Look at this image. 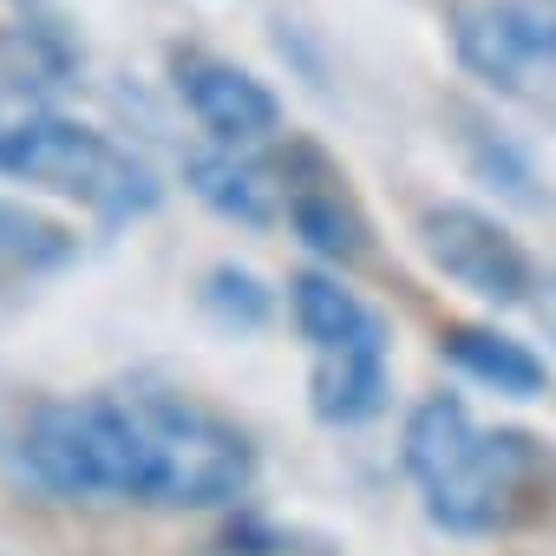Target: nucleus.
<instances>
[{"mask_svg":"<svg viewBox=\"0 0 556 556\" xmlns=\"http://www.w3.org/2000/svg\"><path fill=\"white\" fill-rule=\"evenodd\" d=\"M14 471L53 504L229 510L255 484V445L203 400L131 380L34 400L14 426Z\"/></svg>","mask_w":556,"mask_h":556,"instance_id":"1","label":"nucleus"},{"mask_svg":"<svg viewBox=\"0 0 556 556\" xmlns=\"http://www.w3.org/2000/svg\"><path fill=\"white\" fill-rule=\"evenodd\" d=\"M400 465L445 536H517L556 504V452L530 426H478L458 393H426L406 413Z\"/></svg>","mask_w":556,"mask_h":556,"instance_id":"2","label":"nucleus"},{"mask_svg":"<svg viewBox=\"0 0 556 556\" xmlns=\"http://www.w3.org/2000/svg\"><path fill=\"white\" fill-rule=\"evenodd\" d=\"M0 177L79 203L99 229H125L164 203V184L144 157L60 112L40 86L0 79Z\"/></svg>","mask_w":556,"mask_h":556,"instance_id":"3","label":"nucleus"},{"mask_svg":"<svg viewBox=\"0 0 556 556\" xmlns=\"http://www.w3.org/2000/svg\"><path fill=\"white\" fill-rule=\"evenodd\" d=\"M452 53L484 92L556 118V0H465Z\"/></svg>","mask_w":556,"mask_h":556,"instance_id":"4","label":"nucleus"},{"mask_svg":"<svg viewBox=\"0 0 556 556\" xmlns=\"http://www.w3.org/2000/svg\"><path fill=\"white\" fill-rule=\"evenodd\" d=\"M419 249L452 289H465L484 308H523L536 289L530 249L478 203H426L419 210Z\"/></svg>","mask_w":556,"mask_h":556,"instance_id":"5","label":"nucleus"},{"mask_svg":"<svg viewBox=\"0 0 556 556\" xmlns=\"http://www.w3.org/2000/svg\"><path fill=\"white\" fill-rule=\"evenodd\" d=\"M275 164H282V223L295 229V242L328 268H361L374 255V223L354 203L348 177L315 144L275 151Z\"/></svg>","mask_w":556,"mask_h":556,"instance_id":"6","label":"nucleus"},{"mask_svg":"<svg viewBox=\"0 0 556 556\" xmlns=\"http://www.w3.org/2000/svg\"><path fill=\"white\" fill-rule=\"evenodd\" d=\"M170 92L184 99V112L203 125L210 144L229 151H262L282 131V99H275L249 66L203 53V47H177L170 53Z\"/></svg>","mask_w":556,"mask_h":556,"instance_id":"7","label":"nucleus"},{"mask_svg":"<svg viewBox=\"0 0 556 556\" xmlns=\"http://www.w3.org/2000/svg\"><path fill=\"white\" fill-rule=\"evenodd\" d=\"M393 400V334L387 321L348 348H321L308 354V413L328 426V432H354V426H374Z\"/></svg>","mask_w":556,"mask_h":556,"instance_id":"8","label":"nucleus"},{"mask_svg":"<svg viewBox=\"0 0 556 556\" xmlns=\"http://www.w3.org/2000/svg\"><path fill=\"white\" fill-rule=\"evenodd\" d=\"M184 190L210 216L242 223V229L282 223V164H275V151H229V144L190 151L184 157Z\"/></svg>","mask_w":556,"mask_h":556,"instance_id":"9","label":"nucleus"},{"mask_svg":"<svg viewBox=\"0 0 556 556\" xmlns=\"http://www.w3.org/2000/svg\"><path fill=\"white\" fill-rule=\"evenodd\" d=\"M439 361L452 374H465L471 387L497 393V400H543L549 393V361L530 341L504 334L497 321H458V328H445L439 334Z\"/></svg>","mask_w":556,"mask_h":556,"instance_id":"10","label":"nucleus"},{"mask_svg":"<svg viewBox=\"0 0 556 556\" xmlns=\"http://www.w3.org/2000/svg\"><path fill=\"white\" fill-rule=\"evenodd\" d=\"M289 321L308 341V354H321V348H348V341L374 334L380 328V308H367L341 282V268H295L289 275Z\"/></svg>","mask_w":556,"mask_h":556,"instance_id":"11","label":"nucleus"},{"mask_svg":"<svg viewBox=\"0 0 556 556\" xmlns=\"http://www.w3.org/2000/svg\"><path fill=\"white\" fill-rule=\"evenodd\" d=\"M73 262H79V229H66L60 216H40L34 203L0 197V289L47 282Z\"/></svg>","mask_w":556,"mask_h":556,"instance_id":"12","label":"nucleus"},{"mask_svg":"<svg viewBox=\"0 0 556 556\" xmlns=\"http://www.w3.org/2000/svg\"><path fill=\"white\" fill-rule=\"evenodd\" d=\"M197 302H203V315H210L216 328H229V334H262V328L275 321V289L262 282L255 268H242V262H216V268L203 275Z\"/></svg>","mask_w":556,"mask_h":556,"instance_id":"13","label":"nucleus"},{"mask_svg":"<svg viewBox=\"0 0 556 556\" xmlns=\"http://www.w3.org/2000/svg\"><path fill=\"white\" fill-rule=\"evenodd\" d=\"M465 157H471V177L478 184H491V190H504L510 203H523V210H543V190H536V164L523 157V144H510L504 131H491V125H465Z\"/></svg>","mask_w":556,"mask_h":556,"instance_id":"14","label":"nucleus"},{"mask_svg":"<svg viewBox=\"0 0 556 556\" xmlns=\"http://www.w3.org/2000/svg\"><path fill=\"white\" fill-rule=\"evenodd\" d=\"M530 315H536V328L549 334V348H556V268L549 275H536V289H530V302H523Z\"/></svg>","mask_w":556,"mask_h":556,"instance_id":"15","label":"nucleus"}]
</instances>
